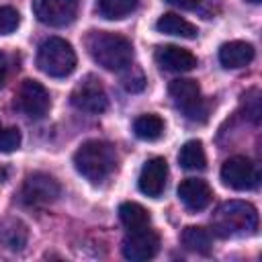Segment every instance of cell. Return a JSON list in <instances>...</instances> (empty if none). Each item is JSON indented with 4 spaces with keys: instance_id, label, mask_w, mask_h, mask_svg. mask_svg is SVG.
Returning <instances> with one entry per match:
<instances>
[{
    "instance_id": "603a6c76",
    "label": "cell",
    "mask_w": 262,
    "mask_h": 262,
    "mask_svg": "<svg viewBox=\"0 0 262 262\" xmlns=\"http://www.w3.org/2000/svg\"><path fill=\"white\" fill-rule=\"evenodd\" d=\"M121 82H123L125 90H129V92H141L145 88V76L141 74L139 68H133V66H129V70H127V74H123Z\"/></svg>"
},
{
    "instance_id": "4316f807",
    "label": "cell",
    "mask_w": 262,
    "mask_h": 262,
    "mask_svg": "<svg viewBox=\"0 0 262 262\" xmlns=\"http://www.w3.org/2000/svg\"><path fill=\"white\" fill-rule=\"evenodd\" d=\"M172 6H178L182 10H196L201 6V0H166Z\"/></svg>"
},
{
    "instance_id": "ac0fdd59",
    "label": "cell",
    "mask_w": 262,
    "mask_h": 262,
    "mask_svg": "<svg viewBox=\"0 0 262 262\" xmlns=\"http://www.w3.org/2000/svg\"><path fill=\"white\" fill-rule=\"evenodd\" d=\"M182 244L186 250L196 252V254H209L213 248V237L209 229L199 227V225H188L182 231Z\"/></svg>"
},
{
    "instance_id": "2e32d148",
    "label": "cell",
    "mask_w": 262,
    "mask_h": 262,
    "mask_svg": "<svg viewBox=\"0 0 262 262\" xmlns=\"http://www.w3.org/2000/svg\"><path fill=\"white\" fill-rule=\"evenodd\" d=\"M29 231L20 219H2L0 221V246L8 250H23L27 244Z\"/></svg>"
},
{
    "instance_id": "7a4b0ae2",
    "label": "cell",
    "mask_w": 262,
    "mask_h": 262,
    "mask_svg": "<svg viewBox=\"0 0 262 262\" xmlns=\"http://www.w3.org/2000/svg\"><path fill=\"white\" fill-rule=\"evenodd\" d=\"M211 225L219 237L252 235L258 229V211L246 201H225L213 213Z\"/></svg>"
},
{
    "instance_id": "277c9868",
    "label": "cell",
    "mask_w": 262,
    "mask_h": 262,
    "mask_svg": "<svg viewBox=\"0 0 262 262\" xmlns=\"http://www.w3.org/2000/svg\"><path fill=\"white\" fill-rule=\"evenodd\" d=\"M37 66L51 78H66L76 68V51L61 37H49L37 51Z\"/></svg>"
},
{
    "instance_id": "f1b7e54d",
    "label": "cell",
    "mask_w": 262,
    "mask_h": 262,
    "mask_svg": "<svg viewBox=\"0 0 262 262\" xmlns=\"http://www.w3.org/2000/svg\"><path fill=\"white\" fill-rule=\"evenodd\" d=\"M250 2H254V4H256V2H260V0H250Z\"/></svg>"
},
{
    "instance_id": "8992f818",
    "label": "cell",
    "mask_w": 262,
    "mask_h": 262,
    "mask_svg": "<svg viewBox=\"0 0 262 262\" xmlns=\"http://www.w3.org/2000/svg\"><path fill=\"white\" fill-rule=\"evenodd\" d=\"M221 180L225 186L235 190H252L260 182L258 166L246 156H233L221 166Z\"/></svg>"
},
{
    "instance_id": "5bb4252c",
    "label": "cell",
    "mask_w": 262,
    "mask_h": 262,
    "mask_svg": "<svg viewBox=\"0 0 262 262\" xmlns=\"http://www.w3.org/2000/svg\"><path fill=\"white\" fill-rule=\"evenodd\" d=\"M156 61L168 72H190L196 68V57L178 45H162L156 49Z\"/></svg>"
},
{
    "instance_id": "ffe728a7",
    "label": "cell",
    "mask_w": 262,
    "mask_h": 262,
    "mask_svg": "<svg viewBox=\"0 0 262 262\" xmlns=\"http://www.w3.org/2000/svg\"><path fill=\"white\" fill-rule=\"evenodd\" d=\"M119 219L127 229H141L149 225V213L139 203H121L119 207Z\"/></svg>"
},
{
    "instance_id": "44dd1931",
    "label": "cell",
    "mask_w": 262,
    "mask_h": 262,
    "mask_svg": "<svg viewBox=\"0 0 262 262\" xmlns=\"http://www.w3.org/2000/svg\"><path fill=\"white\" fill-rule=\"evenodd\" d=\"M133 131L139 139L156 141L164 133V121L158 115H141L133 123Z\"/></svg>"
},
{
    "instance_id": "3957f363",
    "label": "cell",
    "mask_w": 262,
    "mask_h": 262,
    "mask_svg": "<svg viewBox=\"0 0 262 262\" xmlns=\"http://www.w3.org/2000/svg\"><path fill=\"white\" fill-rule=\"evenodd\" d=\"M76 170L92 184L106 180L117 168V151L111 143L90 139L84 141L74 154Z\"/></svg>"
},
{
    "instance_id": "6da1fadb",
    "label": "cell",
    "mask_w": 262,
    "mask_h": 262,
    "mask_svg": "<svg viewBox=\"0 0 262 262\" xmlns=\"http://www.w3.org/2000/svg\"><path fill=\"white\" fill-rule=\"evenodd\" d=\"M88 53L92 59L111 72H121L131 66L133 61V47L131 41L123 35L108 33V31H92L86 39Z\"/></svg>"
},
{
    "instance_id": "52a82bcc",
    "label": "cell",
    "mask_w": 262,
    "mask_h": 262,
    "mask_svg": "<svg viewBox=\"0 0 262 262\" xmlns=\"http://www.w3.org/2000/svg\"><path fill=\"white\" fill-rule=\"evenodd\" d=\"M59 192H61V186L53 176H49L45 172H33L25 178L20 194L27 205L43 207V205L53 203L59 196Z\"/></svg>"
},
{
    "instance_id": "5b68a950",
    "label": "cell",
    "mask_w": 262,
    "mask_h": 262,
    "mask_svg": "<svg viewBox=\"0 0 262 262\" xmlns=\"http://www.w3.org/2000/svg\"><path fill=\"white\" fill-rule=\"evenodd\" d=\"M168 92H170L174 104L190 121H203L207 117V104L201 96V88H199L196 80H190V78L172 80L168 86Z\"/></svg>"
},
{
    "instance_id": "7402d4cb",
    "label": "cell",
    "mask_w": 262,
    "mask_h": 262,
    "mask_svg": "<svg viewBox=\"0 0 262 262\" xmlns=\"http://www.w3.org/2000/svg\"><path fill=\"white\" fill-rule=\"evenodd\" d=\"M135 8H137V0H98V12L108 20L125 18Z\"/></svg>"
},
{
    "instance_id": "30bf717a",
    "label": "cell",
    "mask_w": 262,
    "mask_h": 262,
    "mask_svg": "<svg viewBox=\"0 0 262 262\" xmlns=\"http://www.w3.org/2000/svg\"><path fill=\"white\" fill-rule=\"evenodd\" d=\"M35 16L49 27H66L78 14V0H33Z\"/></svg>"
},
{
    "instance_id": "cb8c5ba5",
    "label": "cell",
    "mask_w": 262,
    "mask_h": 262,
    "mask_svg": "<svg viewBox=\"0 0 262 262\" xmlns=\"http://www.w3.org/2000/svg\"><path fill=\"white\" fill-rule=\"evenodd\" d=\"M18 145H20V131L16 127H8V129L0 127V151L10 154L18 149Z\"/></svg>"
},
{
    "instance_id": "4fadbf2b",
    "label": "cell",
    "mask_w": 262,
    "mask_h": 262,
    "mask_svg": "<svg viewBox=\"0 0 262 262\" xmlns=\"http://www.w3.org/2000/svg\"><path fill=\"white\" fill-rule=\"evenodd\" d=\"M178 199L188 211H203L213 199L211 186L201 178H186L178 184Z\"/></svg>"
},
{
    "instance_id": "9c48e42d",
    "label": "cell",
    "mask_w": 262,
    "mask_h": 262,
    "mask_svg": "<svg viewBox=\"0 0 262 262\" xmlns=\"http://www.w3.org/2000/svg\"><path fill=\"white\" fill-rule=\"evenodd\" d=\"M72 104L80 111H86V113H92V115H98V113H104L108 108V98H106V92L100 84L98 78L94 76H86L72 92Z\"/></svg>"
},
{
    "instance_id": "e0dca14e",
    "label": "cell",
    "mask_w": 262,
    "mask_h": 262,
    "mask_svg": "<svg viewBox=\"0 0 262 262\" xmlns=\"http://www.w3.org/2000/svg\"><path fill=\"white\" fill-rule=\"evenodd\" d=\"M156 29L160 33H166V35H176V37H184V39H194L196 37V27L192 23H188L186 18L174 14V12H168V14H162L156 23Z\"/></svg>"
},
{
    "instance_id": "9a60e30c",
    "label": "cell",
    "mask_w": 262,
    "mask_h": 262,
    "mask_svg": "<svg viewBox=\"0 0 262 262\" xmlns=\"http://www.w3.org/2000/svg\"><path fill=\"white\" fill-rule=\"evenodd\" d=\"M254 59V47L246 41H229L219 47V61L227 70L244 68Z\"/></svg>"
},
{
    "instance_id": "83f0119b",
    "label": "cell",
    "mask_w": 262,
    "mask_h": 262,
    "mask_svg": "<svg viewBox=\"0 0 262 262\" xmlns=\"http://www.w3.org/2000/svg\"><path fill=\"white\" fill-rule=\"evenodd\" d=\"M6 76H8V59H6V55L0 51V88L4 86Z\"/></svg>"
},
{
    "instance_id": "8fae6325",
    "label": "cell",
    "mask_w": 262,
    "mask_h": 262,
    "mask_svg": "<svg viewBox=\"0 0 262 262\" xmlns=\"http://www.w3.org/2000/svg\"><path fill=\"white\" fill-rule=\"evenodd\" d=\"M18 106L31 119H41L49 111V92L37 80H25L18 88Z\"/></svg>"
},
{
    "instance_id": "7c38bea8",
    "label": "cell",
    "mask_w": 262,
    "mask_h": 262,
    "mask_svg": "<svg viewBox=\"0 0 262 262\" xmlns=\"http://www.w3.org/2000/svg\"><path fill=\"white\" fill-rule=\"evenodd\" d=\"M168 164L164 158H151L143 164L139 172V190L151 199H158L166 188Z\"/></svg>"
},
{
    "instance_id": "ba28073f",
    "label": "cell",
    "mask_w": 262,
    "mask_h": 262,
    "mask_svg": "<svg viewBox=\"0 0 262 262\" xmlns=\"http://www.w3.org/2000/svg\"><path fill=\"white\" fill-rule=\"evenodd\" d=\"M160 250V235L147 227L141 229H129V233L123 239L121 252L131 262H143L158 254Z\"/></svg>"
},
{
    "instance_id": "f546056e",
    "label": "cell",
    "mask_w": 262,
    "mask_h": 262,
    "mask_svg": "<svg viewBox=\"0 0 262 262\" xmlns=\"http://www.w3.org/2000/svg\"><path fill=\"white\" fill-rule=\"evenodd\" d=\"M0 127H2V125H0Z\"/></svg>"
},
{
    "instance_id": "484cf974",
    "label": "cell",
    "mask_w": 262,
    "mask_h": 262,
    "mask_svg": "<svg viewBox=\"0 0 262 262\" xmlns=\"http://www.w3.org/2000/svg\"><path fill=\"white\" fill-rule=\"evenodd\" d=\"M242 102L246 106V117H250L254 123H258V119H260V92L256 88L248 90L242 96Z\"/></svg>"
},
{
    "instance_id": "d4e9b609",
    "label": "cell",
    "mask_w": 262,
    "mask_h": 262,
    "mask_svg": "<svg viewBox=\"0 0 262 262\" xmlns=\"http://www.w3.org/2000/svg\"><path fill=\"white\" fill-rule=\"evenodd\" d=\"M20 23L18 12L12 6H0V35L12 33Z\"/></svg>"
},
{
    "instance_id": "d6986e66",
    "label": "cell",
    "mask_w": 262,
    "mask_h": 262,
    "mask_svg": "<svg viewBox=\"0 0 262 262\" xmlns=\"http://www.w3.org/2000/svg\"><path fill=\"white\" fill-rule=\"evenodd\" d=\"M178 162H180V166H182L184 170H203L205 164H207V156H205L203 143H201L199 139L186 141V143L180 147Z\"/></svg>"
}]
</instances>
